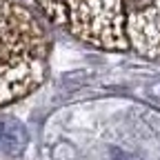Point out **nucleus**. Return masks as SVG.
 <instances>
[{
    "mask_svg": "<svg viewBox=\"0 0 160 160\" xmlns=\"http://www.w3.org/2000/svg\"><path fill=\"white\" fill-rule=\"evenodd\" d=\"M0 142H2V147L9 149L11 153H18L22 149L25 142H27V136H25V129L20 127V122L0 116Z\"/></svg>",
    "mask_w": 160,
    "mask_h": 160,
    "instance_id": "nucleus-4",
    "label": "nucleus"
},
{
    "mask_svg": "<svg viewBox=\"0 0 160 160\" xmlns=\"http://www.w3.org/2000/svg\"><path fill=\"white\" fill-rule=\"evenodd\" d=\"M47 40L33 13L0 0V107L33 91L45 78Z\"/></svg>",
    "mask_w": 160,
    "mask_h": 160,
    "instance_id": "nucleus-1",
    "label": "nucleus"
},
{
    "mask_svg": "<svg viewBox=\"0 0 160 160\" xmlns=\"http://www.w3.org/2000/svg\"><path fill=\"white\" fill-rule=\"evenodd\" d=\"M36 2L45 11V16L51 18L53 22H58V25L67 22V0H36Z\"/></svg>",
    "mask_w": 160,
    "mask_h": 160,
    "instance_id": "nucleus-5",
    "label": "nucleus"
},
{
    "mask_svg": "<svg viewBox=\"0 0 160 160\" xmlns=\"http://www.w3.org/2000/svg\"><path fill=\"white\" fill-rule=\"evenodd\" d=\"M111 158H113V160H138V158H133V156H129V153H125V151H118V149L111 151Z\"/></svg>",
    "mask_w": 160,
    "mask_h": 160,
    "instance_id": "nucleus-6",
    "label": "nucleus"
},
{
    "mask_svg": "<svg viewBox=\"0 0 160 160\" xmlns=\"http://www.w3.org/2000/svg\"><path fill=\"white\" fill-rule=\"evenodd\" d=\"M67 25L76 38L98 49H129L125 0H67Z\"/></svg>",
    "mask_w": 160,
    "mask_h": 160,
    "instance_id": "nucleus-2",
    "label": "nucleus"
},
{
    "mask_svg": "<svg viewBox=\"0 0 160 160\" xmlns=\"http://www.w3.org/2000/svg\"><path fill=\"white\" fill-rule=\"evenodd\" d=\"M125 18L131 49L160 58V0H125Z\"/></svg>",
    "mask_w": 160,
    "mask_h": 160,
    "instance_id": "nucleus-3",
    "label": "nucleus"
}]
</instances>
